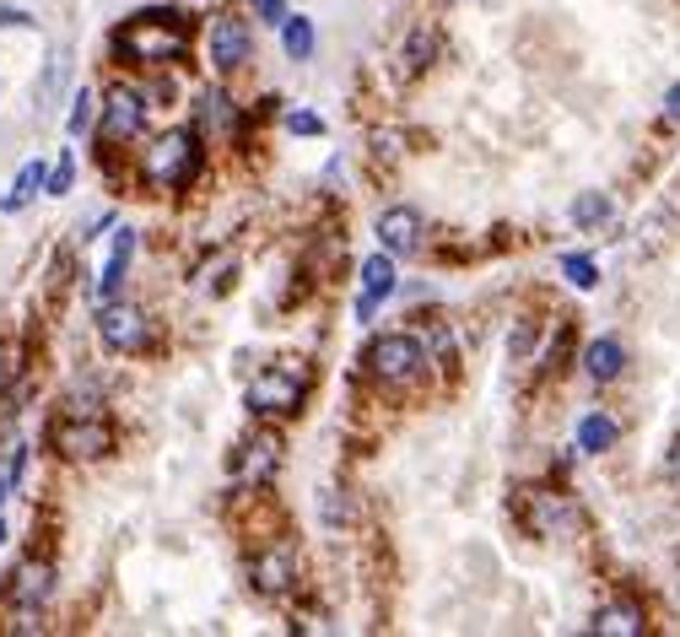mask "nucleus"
<instances>
[{
  "mask_svg": "<svg viewBox=\"0 0 680 637\" xmlns=\"http://www.w3.org/2000/svg\"><path fill=\"white\" fill-rule=\"evenodd\" d=\"M114 54L140 65V71L184 60V54H189V16H184V11H162V5L136 11V16L114 33Z\"/></svg>",
  "mask_w": 680,
  "mask_h": 637,
  "instance_id": "obj_1",
  "label": "nucleus"
},
{
  "mask_svg": "<svg viewBox=\"0 0 680 637\" xmlns=\"http://www.w3.org/2000/svg\"><path fill=\"white\" fill-rule=\"evenodd\" d=\"M195 173H200V136H195V130H162V136L140 152V184L157 189V195L184 189Z\"/></svg>",
  "mask_w": 680,
  "mask_h": 637,
  "instance_id": "obj_2",
  "label": "nucleus"
},
{
  "mask_svg": "<svg viewBox=\"0 0 680 637\" xmlns=\"http://www.w3.org/2000/svg\"><path fill=\"white\" fill-rule=\"evenodd\" d=\"M368 373H373V384L379 389H390V395H406L416 389L421 378H426V346L416 340V335H379L373 346H368Z\"/></svg>",
  "mask_w": 680,
  "mask_h": 637,
  "instance_id": "obj_3",
  "label": "nucleus"
},
{
  "mask_svg": "<svg viewBox=\"0 0 680 637\" xmlns=\"http://www.w3.org/2000/svg\"><path fill=\"white\" fill-rule=\"evenodd\" d=\"M302 389H308V378H302V367H286V362H275L265 373H255V384H249V411L260 416V422H281V416H297L302 411Z\"/></svg>",
  "mask_w": 680,
  "mask_h": 637,
  "instance_id": "obj_4",
  "label": "nucleus"
},
{
  "mask_svg": "<svg viewBox=\"0 0 680 637\" xmlns=\"http://www.w3.org/2000/svg\"><path fill=\"white\" fill-rule=\"evenodd\" d=\"M49 444H54L60 460L92 465V460H103V454L114 449V427H109L103 416H71V411H65V416L49 427Z\"/></svg>",
  "mask_w": 680,
  "mask_h": 637,
  "instance_id": "obj_5",
  "label": "nucleus"
},
{
  "mask_svg": "<svg viewBox=\"0 0 680 637\" xmlns=\"http://www.w3.org/2000/svg\"><path fill=\"white\" fill-rule=\"evenodd\" d=\"M140 130H146V98H140V87H125V82L109 87L98 136H103L109 147H125V141H136Z\"/></svg>",
  "mask_w": 680,
  "mask_h": 637,
  "instance_id": "obj_6",
  "label": "nucleus"
},
{
  "mask_svg": "<svg viewBox=\"0 0 680 637\" xmlns=\"http://www.w3.org/2000/svg\"><path fill=\"white\" fill-rule=\"evenodd\" d=\"M275 471H281V438H275V433H255V438L238 444V460H233V486H238V491L271 486Z\"/></svg>",
  "mask_w": 680,
  "mask_h": 637,
  "instance_id": "obj_7",
  "label": "nucleus"
},
{
  "mask_svg": "<svg viewBox=\"0 0 680 637\" xmlns=\"http://www.w3.org/2000/svg\"><path fill=\"white\" fill-rule=\"evenodd\" d=\"M297 546L292 540H271L265 551H255V562H249V584L265 595V600H281L292 584H297Z\"/></svg>",
  "mask_w": 680,
  "mask_h": 637,
  "instance_id": "obj_8",
  "label": "nucleus"
},
{
  "mask_svg": "<svg viewBox=\"0 0 680 637\" xmlns=\"http://www.w3.org/2000/svg\"><path fill=\"white\" fill-rule=\"evenodd\" d=\"M98 335H103L109 351L136 357V351H146V340H151V318L140 314L136 303H114V298H109V309L98 314Z\"/></svg>",
  "mask_w": 680,
  "mask_h": 637,
  "instance_id": "obj_9",
  "label": "nucleus"
},
{
  "mask_svg": "<svg viewBox=\"0 0 680 637\" xmlns=\"http://www.w3.org/2000/svg\"><path fill=\"white\" fill-rule=\"evenodd\" d=\"M206 54H211L217 71H244L249 54H255V33H249V22H244V16H217L211 33H206Z\"/></svg>",
  "mask_w": 680,
  "mask_h": 637,
  "instance_id": "obj_10",
  "label": "nucleus"
},
{
  "mask_svg": "<svg viewBox=\"0 0 680 637\" xmlns=\"http://www.w3.org/2000/svg\"><path fill=\"white\" fill-rule=\"evenodd\" d=\"M195 136L222 147V141H238V103L222 92V87H206L195 98Z\"/></svg>",
  "mask_w": 680,
  "mask_h": 637,
  "instance_id": "obj_11",
  "label": "nucleus"
},
{
  "mask_svg": "<svg viewBox=\"0 0 680 637\" xmlns=\"http://www.w3.org/2000/svg\"><path fill=\"white\" fill-rule=\"evenodd\" d=\"M49 595H54V567H49L44 557H33V562H22V567L11 573V605H16L22 616H33Z\"/></svg>",
  "mask_w": 680,
  "mask_h": 637,
  "instance_id": "obj_12",
  "label": "nucleus"
},
{
  "mask_svg": "<svg viewBox=\"0 0 680 637\" xmlns=\"http://www.w3.org/2000/svg\"><path fill=\"white\" fill-rule=\"evenodd\" d=\"M379 249H390V254L421 249V211H410V205L384 211V216H379Z\"/></svg>",
  "mask_w": 680,
  "mask_h": 637,
  "instance_id": "obj_13",
  "label": "nucleus"
},
{
  "mask_svg": "<svg viewBox=\"0 0 680 637\" xmlns=\"http://www.w3.org/2000/svg\"><path fill=\"white\" fill-rule=\"evenodd\" d=\"M572 524H578V513H572V502L561 491H535L530 497V529L535 535H567Z\"/></svg>",
  "mask_w": 680,
  "mask_h": 637,
  "instance_id": "obj_14",
  "label": "nucleus"
},
{
  "mask_svg": "<svg viewBox=\"0 0 680 637\" xmlns=\"http://www.w3.org/2000/svg\"><path fill=\"white\" fill-rule=\"evenodd\" d=\"M131 260H136V233L120 227V233H114V249H109V260H103V276H98V298H103V303L120 298V287H125V276H131Z\"/></svg>",
  "mask_w": 680,
  "mask_h": 637,
  "instance_id": "obj_15",
  "label": "nucleus"
},
{
  "mask_svg": "<svg viewBox=\"0 0 680 637\" xmlns=\"http://www.w3.org/2000/svg\"><path fill=\"white\" fill-rule=\"evenodd\" d=\"M621 367H627V346H621L616 335H599V340H589V346H583V373H589L594 384L621 378Z\"/></svg>",
  "mask_w": 680,
  "mask_h": 637,
  "instance_id": "obj_16",
  "label": "nucleus"
},
{
  "mask_svg": "<svg viewBox=\"0 0 680 637\" xmlns=\"http://www.w3.org/2000/svg\"><path fill=\"white\" fill-rule=\"evenodd\" d=\"M648 627L643 622V605L638 600H610V605H599V616H594V633L599 637H638Z\"/></svg>",
  "mask_w": 680,
  "mask_h": 637,
  "instance_id": "obj_17",
  "label": "nucleus"
},
{
  "mask_svg": "<svg viewBox=\"0 0 680 637\" xmlns=\"http://www.w3.org/2000/svg\"><path fill=\"white\" fill-rule=\"evenodd\" d=\"M395 287H400V271H395V254H390V249H379L373 260H362V298H379V303H384Z\"/></svg>",
  "mask_w": 680,
  "mask_h": 637,
  "instance_id": "obj_18",
  "label": "nucleus"
},
{
  "mask_svg": "<svg viewBox=\"0 0 680 637\" xmlns=\"http://www.w3.org/2000/svg\"><path fill=\"white\" fill-rule=\"evenodd\" d=\"M616 438H621V427H616L605 411H589V416L578 422V449H583V454H605V449H616Z\"/></svg>",
  "mask_w": 680,
  "mask_h": 637,
  "instance_id": "obj_19",
  "label": "nucleus"
},
{
  "mask_svg": "<svg viewBox=\"0 0 680 637\" xmlns=\"http://www.w3.org/2000/svg\"><path fill=\"white\" fill-rule=\"evenodd\" d=\"M44 184H49V167H44V162H38V158H33V162H22V173H16V184H11V195L0 200V216H11V211H22V205H27V200H33V195H38Z\"/></svg>",
  "mask_w": 680,
  "mask_h": 637,
  "instance_id": "obj_20",
  "label": "nucleus"
},
{
  "mask_svg": "<svg viewBox=\"0 0 680 637\" xmlns=\"http://www.w3.org/2000/svg\"><path fill=\"white\" fill-rule=\"evenodd\" d=\"M572 222H578L583 233L605 227V222H610V195H605V189H583V195L572 200Z\"/></svg>",
  "mask_w": 680,
  "mask_h": 637,
  "instance_id": "obj_21",
  "label": "nucleus"
},
{
  "mask_svg": "<svg viewBox=\"0 0 680 637\" xmlns=\"http://www.w3.org/2000/svg\"><path fill=\"white\" fill-rule=\"evenodd\" d=\"M281 49H286L292 60H308V54H313V22H308V16H286V22H281Z\"/></svg>",
  "mask_w": 680,
  "mask_h": 637,
  "instance_id": "obj_22",
  "label": "nucleus"
},
{
  "mask_svg": "<svg viewBox=\"0 0 680 637\" xmlns=\"http://www.w3.org/2000/svg\"><path fill=\"white\" fill-rule=\"evenodd\" d=\"M92 120H98V98L82 87V92L71 98V120H65V130H71V136H87V130H92Z\"/></svg>",
  "mask_w": 680,
  "mask_h": 637,
  "instance_id": "obj_23",
  "label": "nucleus"
},
{
  "mask_svg": "<svg viewBox=\"0 0 680 637\" xmlns=\"http://www.w3.org/2000/svg\"><path fill=\"white\" fill-rule=\"evenodd\" d=\"M561 271H567V282H572L578 292H594V287H599V271H594L589 254H561Z\"/></svg>",
  "mask_w": 680,
  "mask_h": 637,
  "instance_id": "obj_24",
  "label": "nucleus"
},
{
  "mask_svg": "<svg viewBox=\"0 0 680 637\" xmlns=\"http://www.w3.org/2000/svg\"><path fill=\"white\" fill-rule=\"evenodd\" d=\"M71 184H76V158H71V152H60V162L49 167V184H44V189L60 200V195H71Z\"/></svg>",
  "mask_w": 680,
  "mask_h": 637,
  "instance_id": "obj_25",
  "label": "nucleus"
},
{
  "mask_svg": "<svg viewBox=\"0 0 680 637\" xmlns=\"http://www.w3.org/2000/svg\"><path fill=\"white\" fill-rule=\"evenodd\" d=\"M319 513H324V529H341V524H346V497H341V491H324V497H319Z\"/></svg>",
  "mask_w": 680,
  "mask_h": 637,
  "instance_id": "obj_26",
  "label": "nucleus"
},
{
  "mask_svg": "<svg viewBox=\"0 0 680 637\" xmlns=\"http://www.w3.org/2000/svg\"><path fill=\"white\" fill-rule=\"evenodd\" d=\"M65 71H71V60H65V54H54V60H49V76H44V87H38V98H54V92H60V82H65Z\"/></svg>",
  "mask_w": 680,
  "mask_h": 637,
  "instance_id": "obj_27",
  "label": "nucleus"
},
{
  "mask_svg": "<svg viewBox=\"0 0 680 637\" xmlns=\"http://www.w3.org/2000/svg\"><path fill=\"white\" fill-rule=\"evenodd\" d=\"M286 130H292V136H319V130H324V120H319V114H308V109H302V114L292 109V114H286Z\"/></svg>",
  "mask_w": 680,
  "mask_h": 637,
  "instance_id": "obj_28",
  "label": "nucleus"
},
{
  "mask_svg": "<svg viewBox=\"0 0 680 637\" xmlns=\"http://www.w3.org/2000/svg\"><path fill=\"white\" fill-rule=\"evenodd\" d=\"M249 5H255V16H260V22H271V27L286 22V0H249Z\"/></svg>",
  "mask_w": 680,
  "mask_h": 637,
  "instance_id": "obj_29",
  "label": "nucleus"
},
{
  "mask_svg": "<svg viewBox=\"0 0 680 637\" xmlns=\"http://www.w3.org/2000/svg\"><path fill=\"white\" fill-rule=\"evenodd\" d=\"M33 16L27 11H16V5H0V27H27Z\"/></svg>",
  "mask_w": 680,
  "mask_h": 637,
  "instance_id": "obj_30",
  "label": "nucleus"
},
{
  "mask_svg": "<svg viewBox=\"0 0 680 637\" xmlns=\"http://www.w3.org/2000/svg\"><path fill=\"white\" fill-rule=\"evenodd\" d=\"M665 120H670V125H680V82L670 87V92H665Z\"/></svg>",
  "mask_w": 680,
  "mask_h": 637,
  "instance_id": "obj_31",
  "label": "nucleus"
},
{
  "mask_svg": "<svg viewBox=\"0 0 680 637\" xmlns=\"http://www.w3.org/2000/svg\"><path fill=\"white\" fill-rule=\"evenodd\" d=\"M5 486H11V480H5V476H0V502H5Z\"/></svg>",
  "mask_w": 680,
  "mask_h": 637,
  "instance_id": "obj_32",
  "label": "nucleus"
},
{
  "mask_svg": "<svg viewBox=\"0 0 680 637\" xmlns=\"http://www.w3.org/2000/svg\"><path fill=\"white\" fill-rule=\"evenodd\" d=\"M0 546H5V524H0Z\"/></svg>",
  "mask_w": 680,
  "mask_h": 637,
  "instance_id": "obj_33",
  "label": "nucleus"
},
{
  "mask_svg": "<svg viewBox=\"0 0 680 637\" xmlns=\"http://www.w3.org/2000/svg\"><path fill=\"white\" fill-rule=\"evenodd\" d=\"M475 5H486V0H475Z\"/></svg>",
  "mask_w": 680,
  "mask_h": 637,
  "instance_id": "obj_34",
  "label": "nucleus"
}]
</instances>
